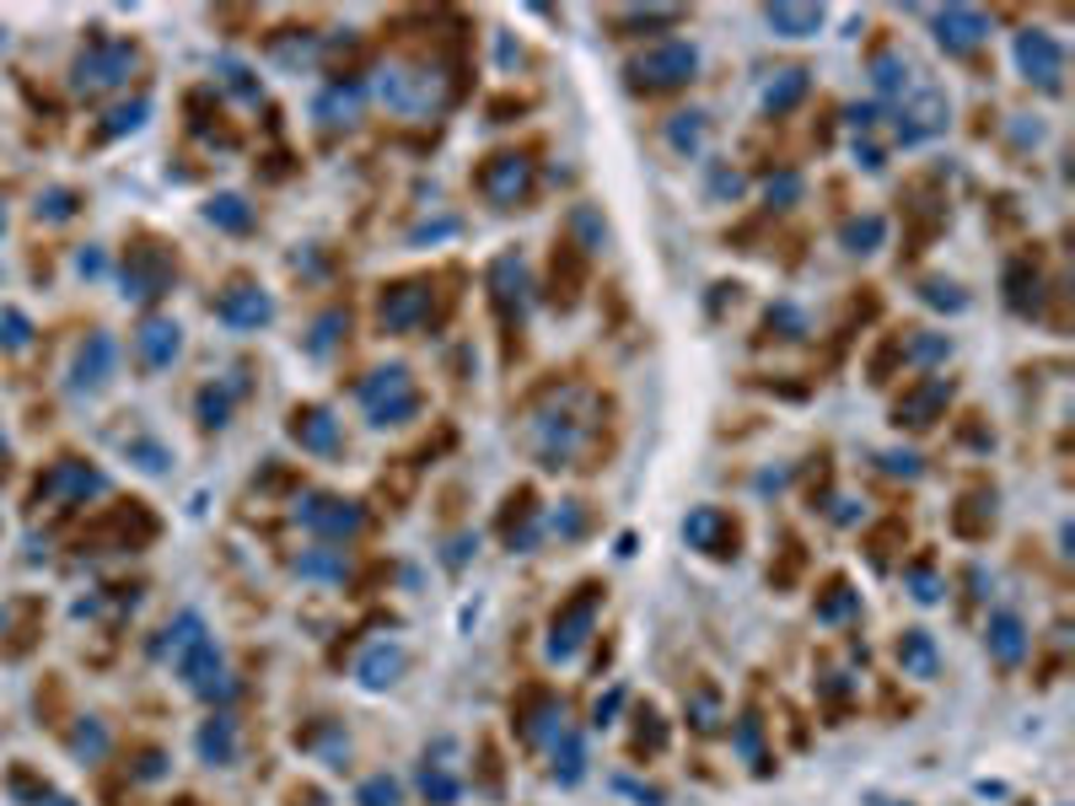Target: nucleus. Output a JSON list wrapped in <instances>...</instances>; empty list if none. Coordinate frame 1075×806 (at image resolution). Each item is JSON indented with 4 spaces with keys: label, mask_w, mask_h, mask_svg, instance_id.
I'll return each mask as SVG.
<instances>
[{
    "label": "nucleus",
    "mask_w": 1075,
    "mask_h": 806,
    "mask_svg": "<svg viewBox=\"0 0 1075 806\" xmlns=\"http://www.w3.org/2000/svg\"><path fill=\"white\" fill-rule=\"evenodd\" d=\"M700 71V49L683 39H667V43H651L646 54H635L629 65H624V76L635 92H646V97H662V92H678V86H689Z\"/></svg>",
    "instance_id": "nucleus-1"
},
{
    "label": "nucleus",
    "mask_w": 1075,
    "mask_h": 806,
    "mask_svg": "<svg viewBox=\"0 0 1075 806\" xmlns=\"http://www.w3.org/2000/svg\"><path fill=\"white\" fill-rule=\"evenodd\" d=\"M376 322H382V333H398V339L425 333V328L436 322V280H430V275H404V280L382 285V296H376Z\"/></svg>",
    "instance_id": "nucleus-2"
},
{
    "label": "nucleus",
    "mask_w": 1075,
    "mask_h": 806,
    "mask_svg": "<svg viewBox=\"0 0 1075 806\" xmlns=\"http://www.w3.org/2000/svg\"><path fill=\"white\" fill-rule=\"evenodd\" d=\"M419 382H414L409 365H382L372 371L366 382H361V409H366V420L372 425H409L414 414H419Z\"/></svg>",
    "instance_id": "nucleus-3"
},
{
    "label": "nucleus",
    "mask_w": 1075,
    "mask_h": 806,
    "mask_svg": "<svg viewBox=\"0 0 1075 806\" xmlns=\"http://www.w3.org/2000/svg\"><path fill=\"white\" fill-rule=\"evenodd\" d=\"M473 183H479V194L496 204V210H522L538 189V167L522 151H496V157H485V167L473 172Z\"/></svg>",
    "instance_id": "nucleus-4"
},
{
    "label": "nucleus",
    "mask_w": 1075,
    "mask_h": 806,
    "mask_svg": "<svg viewBox=\"0 0 1075 806\" xmlns=\"http://www.w3.org/2000/svg\"><path fill=\"white\" fill-rule=\"evenodd\" d=\"M485 285H490V307H496V322L511 333H522L528 322V301H533V285H528V269H522V253H500L496 264L485 269Z\"/></svg>",
    "instance_id": "nucleus-5"
},
{
    "label": "nucleus",
    "mask_w": 1075,
    "mask_h": 806,
    "mask_svg": "<svg viewBox=\"0 0 1075 806\" xmlns=\"http://www.w3.org/2000/svg\"><path fill=\"white\" fill-rule=\"evenodd\" d=\"M597 603H603V586H597V581H586V586H576V597H565V603L554 607V624H549V656L571 661L581 645L592 640Z\"/></svg>",
    "instance_id": "nucleus-6"
},
{
    "label": "nucleus",
    "mask_w": 1075,
    "mask_h": 806,
    "mask_svg": "<svg viewBox=\"0 0 1075 806\" xmlns=\"http://www.w3.org/2000/svg\"><path fill=\"white\" fill-rule=\"evenodd\" d=\"M172 275H178V258L162 242H135L125 253V296H135V301H157L172 285Z\"/></svg>",
    "instance_id": "nucleus-7"
},
{
    "label": "nucleus",
    "mask_w": 1075,
    "mask_h": 806,
    "mask_svg": "<svg viewBox=\"0 0 1075 806\" xmlns=\"http://www.w3.org/2000/svg\"><path fill=\"white\" fill-rule=\"evenodd\" d=\"M1017 65H1022V76L1033 81L1037 92H1049V97L1065 92V49H1060V39H1049L1043 28L1017 33Z\"/></svg>",
    "instance_id": "nucleus-8"
},
{
    "label": "nucleus",
    "mask_w": 1075,
    "mask_h": 806,
    "mask_svg": "<svg viewBox=\"0 0 1075 806\" xmlns=\"http://www.w3.org/2000/svg\"><path fill=\"white\" fill-rule=\"evenodd\" d=\"M947 92L941 86H914L909 97L898 103V124H893V135H898V146H919V140H930V135H941L947 129Z\"/></svg>",
    "instance_id": "nucleus-9"
},
{
    "label": "nucleus",
    "mask_w": 1075,
    "mask_h": 806,
    "mask_svg": "<svg viewBox=\"0 0 1075 806\" xmlns=\"http://www.w3.org/2000/svg\"><path fill=\"white\" fill-rule=\"evenodd\" d=\"M683 538L689 549H700L710 560H737V543H743V522L721 506H700L689 522H683Z\"/></svg>",
    "instance_id": "nucleus-10"
},
{
    "label": "nucleus",
    "mask_w": 1075,
    "mask_h": 806,
    "mask_svg": "<svg viewBox=\"0 0 1075 806\" xmlns=\"http://www.w3.org/2000/svg\"><path fill=\"white\" fill-rule=\"evenodd\" d=\"M215 318L226 322V328H264V322L275 318V296L258 280L237 275V280L215 296Z\"/></svg>",
    "instance_id": "nucleus-11"
},
{
    "label": "nucleus",
    "mask_w": 1075,
    "mask_h": 806,
    "mask_svg": "<svg viewBox=\"0 0 1075 806\" xmlns=\"http://www.w3.org/2000/svg\"><path fill=\"white\" fill-rule=\"evenodd\" d=\"M951 403V382L947 377H919L904 388V399L893 403V425L898 431H930L941 420V409Z\"/></svg>",
    "instance_id": "nucleus-12"
},
{
    "label": "nucleus",
    "mask_w": 1075,
    "mask_h": 806,
    "mask_svg": "<svg viewBox=\"0 0 1075 806\" xmlns=\"http://www.w3.org/2000/svg\"><path fill=\"white\" fill-rule=\"evenodd\" d=\"M581 290H586V253L571 237H560L549 253V301L560 312H571V307H581Z\"/></svg>",
    "instance_id": "nucleus-13"
},
{
    "label": "nucleus",
    "mask_w": 1075,
    "mask_h": 806,
    "mask_svg": "<svg viewBox=\"0 0 1075 806\" xmlns=\"http://www.w3.org/2000/svg\"><path fill=\"white\" fill-rule=\"evenodd\" d=\"M129 350H135V365L140 371H162V365L178 361V350H183V328L172 318H146L135 328V339H129Z\"/></svg>",
    "instance_id": "nucleus-14"
},
{
    "label": "nucleus",
    "mask_w": 1075,
    "mask_h": 806,
    "mask_svg": "<svg viewBox=\"0 0 1075 806\" xmlns=\"http://www.w3.org/2000/svg\"><path fill=\"white\" fill-rule=\"evenodd\" d=\"M286 431L301 452H318V457H333V452H339V420H333L323 403H296L290 420H286Z\"/></svg>",
    "instance_id": "nucleus-15"
},
{
    "label": "nucleus",
    "mask_w": 1075,
    "mask_h": 806,
    "mask_svg": "<svg viewBox=\"0 0 1075 806\" xmlns=\"http://www.w3.org/2000/svg\"><path fill=\"white\" fill-rule=\"evenodd\" d=\"M936 39H941L947 54H973L990 39V17L973 11V6H947V11H936Z\"/></svg>",
    "instance_id": "nucleus-16"
},
{
    "label": "nucleus",
    "mask_w": 1075,
    "mask_h": 806,
    "mask_svg": "<svg viewBox=\"0 0 1075 806\" xmlns=\"http://www.w3.org/2000/svg\"><path fill=\"white\" fill-rule=\"evenodd\" d=\"M301 522L312 527L318 538H355L361 532V506L355 500H339V495H312L307 506H301Z\"/></svg>",
    "instance_id": "nucleus-17"
},
{
    "label": "nucleus",
    "mask_w": 1075,
    "mask_h": 806,
    "mask_svg": "<svg viewBox=\"0 0 1075 806\" xmlns=\"http://www.w3.org/2000/svg\"><path fill=\"white\" fill-rule=\"evenodd\" d=\"M129 60H135L129 43H97L82 65H76V86H82V92H108V86H119V81L129 76Z\"/></svg>",
    "instance_id": "nucleus-18"
},
{
    "label": "nucleus",
    "mask_w": 1075,
    "mask_h": 806,
    "mask_svg": "<svg viewBox=\"0 0 1075 806\" xmlns=\"http://www.w3.org/2000/svg\"><path fill=\"white\" fill-rule=\"evenodd\" d=\"M382 97H387L398 114H425V108L436 103V71H419V65H409V71H387Z\"/></svg>",
    "instance_id": "nucleus-19"
},
{
    "label": "nucleus",
    "mask_w": 1075,
    "mask_h": 806,
    "mask_svg": "<svg viewBox=\"0 0 1075 806\" xmlns=\"http://www.w3.org/2000/svg\"><path fill=\"white\" fill-rule=\"evenodd\" d=\"M517 721H522V736H528V742H543V736H560V731H565V725H560L565 721V710H560V699H554L549 688H528Z\"/></svg>",
    "instance_id": "nucleus-20"
},
{
    "label": "nucleus",
    "mask_w": 1075,
    "mask_h": 806,
    "mask_svg": "<svg viewBox=\"0 0 1075 806\" xmlns=\"http://www.w3.org/2000/svg\"><path fill=\"white\" fill-rule=\"evenodd\" d=\"M1005 307L1022 312V318H1033L1043 307V275H1037L1033 258H1011L1005 264Z\"/></svg>",
    "instance_id": "nucleus-21"
},
{
    "label": "nucleus",
    "mask_w": 1075,
    "mask_h": 806,
    "mask_svg": "<svg viewBox=\"0 0 1075 806\" xmlns=\"http://www.w3.org/2000/svg\"><path fill=\"white\" fill-rule=\"evenodd\" d=\"M108 371H114V339H108V333H92L86 350H82V361H76L71 388H76V393H97V388L108 382Z\"/></svg>",
    "instance_id": "nucleus-22"
},
{
    "label": "nucleus",
    "mask_w": 1075,
    "mask_h": 806,
    "mask_svg": "<svg viewBox=\"0 0 1075 806\" xmlns=\"http://www.w3.org/2000/svg\"><path fill=\"white\" fill-rule=\"evenodd\" d=\"M984 645H990V656L1000 667H1017L1022 656H1028V629H1022V618L1017 613H994L990 629H984Z\"/></svg>",
    "instance_id": "nucleus-23"
},
{
    "label": "nucleus",
    "mask_w": 1075,
    "mask_h": 806,
    "mask_svg": "<svg viewBox=\"0 0 1075 806\" xmlns=\"http://www.w3.org/2000/svg\"><path fill=\"white\" fill-rule=\"evenodd\" d=\"M764 22L780 39H807V33L823 28V6H764Z\"/></svg>",
    "instance_id": "nucleus-24"
},
{
    "label": "nucleus",
    "mask_w": 1075,
    "mask_h": 806,
    "mask_svg": "<svg viewBox=\"0 0 1075 806\" xmlns=\"http://www.w3.org/2000/svg\"><path fill=\"white\" fill-rule=\"evenodd\" d=\"M43 489H49V495L86 500V495H97V489H103V474H97V468H86V463H54V474H49Z\"/></svg>",
    "instance_id": "nucleus-25"
},
{
    "label": "nucleus",
    "mask_w": 1075,
    "mask_h": 806,
    "mask_svg": "<svg viewBox=\"0 0 1075 806\" xmlns=\"http://www.w3.org/2000/svg\"><path fill=\"white\" fill-rule=\"evenodd\" d=\"M807 86H812V81H807V71H801V65H796V71H780V76L764 86V114H769V119L790 114V108L807 97Z\"/></svg>",
    "instance_id": "nucleus-26"
},
{
    "label": "nucleus",
    "mask_w": 1075,
    "mask_h": 806,
    "mask_svg": "<svg viewBox=\"0 0 1075 806\" xmlns=\"http://www.w3.org/2000/svg\"><path fill=\"white\" fill-rule=\"evenodd\" d=\"M205 215H210V226H221V232H253L258 226V210L243 194H215L205 204Z\"/></svg>",
    "instance_id": "nucleus-27"
},
{
    "label": "nucleus",
    "mask_w": 1075,
    "mask_h": 806,
    "mask_svg": "<svg viewBox=\"0 0 1075 806\" xmlns=\"http://www.w3.org/2000/svg\"><path fill=\"white\" fill-rule=\"evenodd\" d=\"M898 661L909 678H936V640L925 629H904L898 635Z\"/></svg>",
    "instance_id": "nucleus-28"
},
{
    "label": "nucleus",
    "mask_w": 1075,
    "mask_h": 806,
    "mask_svg": "<svg viewBox=\"0 0 1075 806\" xmlns=\"http://www.w3.org/2000/svg\"><path fill=\"white\" fill-rule=\"evenodd\" d=\"M200 753L210 764H232L237 759V721L232 715H210L205 731H200Z\"/></svg>",
    "instance_id": "nucleus-29"
},
{
    "label": "nucleus",
    "mask_w": 1075,
    "mask_h": 806,
    "mask_svg": "<svg viewBox=\"0 0 1075 806\" xmlns=\"http://www.w3.org/2000/svg\"><path fill=\"white\" fill-rule=\"evenodd\" d=\"M404 650L398 645H376V650H366V661H361V683L366 688H387V683H398V672H404Z\"/></svg>",
    "instance_id": "nucleus-30"
},
{
    "label": "nucleus",
    "mask_w": 1075,
    "mask_h": 806,
    "mask_svg": "<svg viewBox=\"0 0 1075 806\" xmlns=\"http://www.w3.org/2000/svg\"><path fill=\"white\" fill-rule=\"evenodd\" d=\"M882 237H887V221H882V215H855V221H844V232H839V242H844L850 253H876Z\"/></svg>",
    "instance_id": "nucleus-31"
},
{
    "label": "nucleus",
    "mask_w": 1075,
    "mask_h": 806,
    "mask_svg": "<svg viewBox=\"0 0 1075 806\" xmlns=\"http://www.w3.org/2000/svg\"><path fill=\"white\" fill-rule=\"evenodd\" d=\"M419 791H425V802L430 806H453L457 802V774H447V764H430L419 768Z\"/></svg>",
    "instance_id": "nucleus-32"
},
{
    "label": "nucleus",
    "mask_w": 1075,
    "mask_h": 806,
    "mask_svg": "<svg viewBox=\"0 0 1075 806\" xmlns=\"http://www.w3.org/2000/svg\"><path fill=\"white\" fill-rule=\"evenodd\" d=\"M581 764H586V753H581V736H576V731H560V742H554V780L576 785V780H581Z\"/></svg>",
    "instance_id": "nucleus-33"
},
{
    "label": "nucleus",
    "mask_w": 1075,
    "mask_h": 806,
    "mask_svg": "<svg viewBox=\"0 0 1075 806\" xmlns=\"http://www.w3.org/2000/svg\"><path fill=\"white\" fill-rule=\"evenodd\" d=\"M226 414H232V388H226V382H210L205 393H200V425H205V431H221Z\"/></svg>",
    "instance_id": "nucleus-34"
},
{
    "label": "nucleus",
    "mask_w": 1075,
    "mask_h": 806,
    "mask_svg": "<svg viewBox=\"0 0 1075 806\" xmlns=\"http://www.w3.org/2000/svg\"><path fill=\"white\" fill-rule=\"evenodd\" d=\"M355 97H361L355 86H350V92H344V86H333V92L318 97V108H312V114H318L323 124H339V119L350 124V119H355Z\"/></svg>",
    "instance_id": "nucleus-35"
},
{
    "label": "nucleus",
    "mask_w": 1075,
    "mask_h": 806,
    "mask_svg": "<svg viewBox=\"0 0 1075 806\" xmlns=\"http://www.w3.org/2000/svg\"><path fill=\"white\" fill-rule=\"evenodd\" d=\"M801 333H807V318H801L790 301L769 307V318H764V339H801Z\"/></svg>",
    "instance_id": "nucleus-36"
},
{
    "label": "nucleus",
    "mask_w": 1075,
    "mask_h": 806,
    "mask_svg": "<svg viewBox=\"0 0 1075 806\" xmlns=\"http://www.w3.org/2000/svg\"><path fill=\"white\" fill-rule=\"evenodd\" d=\"M667 135H672V146H678V151H700L704 135H710V119H704V114H678Z\"/></svg>",
    "instance_id": "nucleus-37"
},
{
    "label": "nucleus",
    "mask_w": 1075,
    "mask_h": 806,
    "mask_svg": "<svg viewBox=\"0 0 1075 806\" xmlns=\"http://www.w3.org/2000/svg\"><path fill=\"white\" fill-rule=\"evenodd\" d=\"M619 22L624 28H646V33H657V28H672V22H683V11L678 6H651V11H619Z\"/></svg>",
    "instance_id": "nucleus-38"
},
{
    "label": "nucleus",
    "mask_w": 1075,
    "mask_h": 806,
    "mask_svg": "<svg viewBox=\"0 0 1075 806\" xmlns=\"http://www.w3.org/2000/svg\"><path fill=\"white\" fill-rule=\"evenodd\" d=\"M850 607H855V592H850V581H844V575H833V581H828V597L818 603V618H844Z\"/></svg>",
    "instance_id": "nucleus-39"
},
{
    "label": "nucleus",
    "mask_w": 1075,
    "mask_h": 806,
    "mask_svg": "<svg viewBox=\"0 0 1075 806\" xmlns=\"http://www.w3.org/2000/svg\"><path fill=\"white\" fill-rule=\"evenodd\" d=\"M930 307H947V312H962L968 307V296H962V285L957 280H925V290H919Z\"/></svg>",
    "instance_id": "nucleus-40"
},
{
    "label": "nucleus",
    "mask_w": 1075,
    "mask_h": 806,
    "mask_svg": "<svg viewBox=\"0 0 1075 806\" xmlns=\"http://www.w3.org/2000/svg\"><path fill=\"white\" fill-rule=\"evenodd\" d=\"M339 328H344V312H323V318L312 322V333H307V350H312V356H329L333 339H339Z\"/></svg>",
    "instance_id": "nucleus-41"
},
{
    "label": "nucleus",
    "mask_w": 1075,
    "mask_h": 806,
    "mask_svg": "<svg viewBox=\"0 0 1075 806\" xmlns=\"http://www.w3.org/2000/svg\"><path fill=\"white\" fill-rule=\"evenodd\" d=\"M355 802H361V806H398V780H387V774H372V780L355 791Z\"/></svg>",
    "instance_id": "nucleus-42"
},
{
    "label": "nucleus",
    "mask_w": 1075,
    "mask_h": 806,
    "mask_svg": "<svg viewBox=\"0 0 1075 806\" xmlns=\"http://www.w3.org/2000/svg\"><path fill=\"white\" fill-rule=\"evenodd\" d=\"M28 333H33V322L22 318L17 307H0V344H6V350H17V344H28Z\"/></svg>",
    "instance_id": "nucleus-43"
},
{
    "label": "nucleus",
    "mask_w": 1075,
    "mask_h": 806,
    "mask_svg": "<svg viewBox=\"0 0 1075 806\" xmlns=\"http://www.w3.org/2000/svg\"><path fill=\"white\" fill-rule=\"evenodd\" d=\"M296 570H301V575H329L333 581V575H344V554H339V549H323V554L296 560Z\"/></svg>",
    "instance_id": "nucleus-44"
},
{
    "label": "nucleus",
    "mask_w": 1075,
    "mask_h": 806,
    "mask_svg": "<svg viewBox=\"0 0 1075 806\" xmlns=\"http://www.w3.org/2000/svg\"><path fill=\"white\" fill-rule=\"evenodd\" d=\"M909 581H914V597H919V603H936V597H941V586H936V575H930V564H914V570H909Z\"/></svg>",
    "instance_id": "nucleus-45"
},
{
    "label": "nucleus",
    "mask_w": 1075,
    "mask_h": 806,
    "mask_svg": "<svg viewBox=\"0 0 1075 806\" xmlns=\"http://www.w3.org/2000/svg\"><path fill=\"white\" fill-rule=\"evenodd\" d=\"M221 76H226V86H232V92H243V97H258V81H248V71H243V65H221Z\"/></svg>",
    "instance_id": "nucleus-46"
},
{
    "label": "nucleus",
    "mask_w": 1075,
    "mask_h": 806,
    "mask_svg": "<svg viewBox=\"0 0 1075 806\" xmlns=\"http://www.w3.org/2000/svg\"><path fill=\"white\" fill-rule=\"evenodd\" d=\"M103 747V731L97 725H82V736H76V753H97Z\"/></svg>",
    "instance_id": "nucleus-47"
},
{
    "label": "nucleus",
    "mask_w": 1075,
    "mask_h": 806,
    "mask_svg": "<svg viewBox=\"0 0 1075 806\" xmlns=\"http://www.w3.org/2000/svg\"><path fill=\"white\" fill-rule=\"evenodd\" d=\"M39 806H76V802H65V796H49V802H39Z\"/></svg>",
    "instance_id": "nucleus-48"
}]
</instances>
